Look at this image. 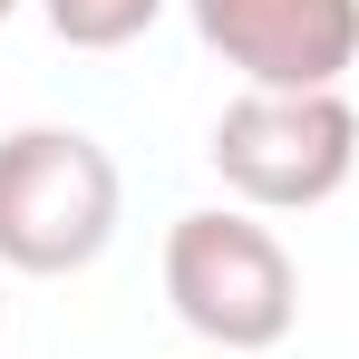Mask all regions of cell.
<instances>
[{
    "label": "cell",
    "instance_id": "cell-3",
    "mask_svg": "<svg viewBox=\"0 0 359 359\" xmlns=\"http://www.w3.org/2000/svg\"><path fill=\"white\" fill-rule=\"evenodd\" d=\"M214 175L233 184L243 214H311L359 175V107L340 88L282 97V88H243L214 117Z\"/></svg>",
    "mask_w": 359,
    "mask_h": 359
},
{
    "label": "cell",
    "instance_id": "cell-5",
    "mask_svg": "<svg viewBox=\"0 0 359 359\" xmlns=\"http://www.w3.org/2000/svg\"><path fill=\"white\" fill-rule=\"evenodd\" d=\"M39 10H49V29H59L68 49H126V39L156 29L165 0H39Z\"/></svg>",
    "mask_w": 359,
    "mask_h": 359
},
{
    "label": "cell",
    "instance_id": "cell-2",
    "mask_svg": "<svg viewBox=\"0 0 359 359\" xmlns=\"http://www.w3.org/2000/svg\"><path fill=\"white\" fill-rule=\"evenodd\" d=\"M117 243V156L88 126H10L0 136V272L59 282Z\"/></svg>",
    "mask_w": 359,
    "mask_h": 359
},
{
    "label": "cell",
    "instance_id": "cell-8",
    "mask_svg": "<svg viewBox=\"0 0 359 359\" xmlns=\"http://www.w3.org/2000/svg\"><path fill=\"white\" fill-rule=\"evenodd\" d=\"M0 330H10V320H0Z\"/></svg>",
    "mask_w": 359,
    "mask_h": 359
},
{
    "label": "cell",
    "instance_id": "cell-4",
    "mask_svg": "<svg viewBox=\"0 0 359 359\" xmlns=\"http://www.w3.org/2000/svg\"><path fill=\"white\" fill-rule=\"evenodd\" d=\"M194 39L243 88H282V97H320L359 68V0H184Z\"/></svg>",
    "mask_w": 359,
    "mask_h": 359
},
{
    "label": "cell",
    "instance_id": "cell-6",
    "mask_svg": "<svg viewBox=\"0 0 359 359\" xmlns=\"http://www.w3.org/2000/svg\"><path fill=\"white\" fill-rule=\"evenodd\" d=\"M10 10H20V0H0V20H10Z\"/></svg>",
    "mask_w": 359,
    "mask_h": 359
},
{
    "label": "cell",
    "instance_id": "cell-1",
    "mask_svg": "<svg viewBox=\"0 0 359 359\" xmlns=\"http://www.w3.org/2000/svg\"><path fill=\"white\" fill-rule=\"evenodd\" d=\"M165 301L175 320L224 359H252V350H282L301 320V272L282 233L243 204H204V214H175L165 233Z\"/></svg>",
    "mask_w": 359,
    "mask_h": 359
},
{
    "label": "cell",
    "instance_id": "cell-7",
    "mask_svg": "<svg viewBox=\"0 0 359 359\" xmlns=\"http://www.w3.org/2000/svg\"><path fill=\"white\" fill-rule=\"evenodd\" d=\"M204 359H224V350H204Z\"/></svg>",
    "mask_w": 359,
    "mask_h": 359
}]
</instances>
